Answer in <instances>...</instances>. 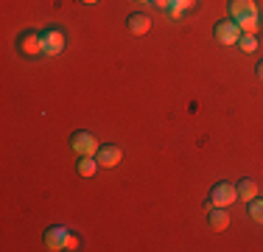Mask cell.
<instances>
[{
	"instance_id": "1",
	"label": "cell",
	"mask_w": 263,
	"mask_h": 252,
	"mask_svg": "<svg viewBox=\"0 0 263 252\" xmlns=\"http://www.w3.org/2000/svg\"><path fill=\"white\" fill-rule=\"evenodd\" d=\"M213 37H216L221 45H238V40H241V28H238V23L233 17H227V20H218L213 25Z\"/></svg>"
},
{
	"instance_id": "2",
	"label": "cell",
	"mask_w": 263,
	"mask_h": 252,
	"mask_svg": "<svg viewBox=\"0 0 263 252\" xmlns=\"http://www.w3.org/2000/svg\"><path fill=\"white\" fill-rule=\"evenodd\" d=\"M70 149L76 151L79 157H96V151H98V140H96V135L92 132H87V129H79V132H73V137H70Z\"/></svg>"
},
{
	"instance_id": "3",
	"label": "cell",
	"mask_w": 263,
	"mask_h": 252,
	"mask_svg": "<svg viewBox=\"0 0 263 252\" xmlns=\"http://www.w3.org/2000/svg\"><path fill=\"white\" fill-rule=\"evenodd\" d=\"M17 50L26 56H40L45 53V42H42V31H23L17 37Z\"/></svg>"
},
{
	"instance_id": "4",
	"label": "cell",
	"mask_w": 263,
	"mask_h": 252,
	"mask_svg": "<svg viewBox=\"0 0 263 252\" xmlns=\"http://www.w3.org/2000/svg\"><path fill=\"white\" fill-rule=\"evenodd\" d=\"M235 199H238V191L230 182H216V185L210 188V205L213 207H230Z\"/></svg>"
},
{
	"instance_id": "5",
	"label": "cell",
	"mask_w": 263,
	"mask_h": 252,
	"mask_svg": "<svg viewBox=\"0 0 263 252\" xmlns=\"http://www.w3.org/2000/svg\"><path fill=\"white\" fill-rule=\"evenodd\" d=\"M227 9H230V17H233L235 23L249 20V17H260V11H258V0H230Z\"/></svg>"
},
{
	"instance_id": "6",
	"label": "cell",
	"mask_w": 263,
	"mask_h": 252,
	"mask_svg": "<svg viewBox=\"0 0 263 252\" xmlns=\"http://www.w3.org/2000/svg\"><path fill=\"white\" fill-rule=\"evenodd\" d=\"M67 241H70V230H67L65 224H53L45 230V247L51 252L67 249Z\"/></svg>"
},
{
	"instance_id": "7",
	"label": "cell",
	"mask_w": 263,
	"mask_h": 252,
	"mask_svg": "<svg viewBox=\"0 0 263 252\" xmlns=\"http://www.w3.org/2000/svg\"><path fill=\"white\" fill-rule=\"evenodd\" d=\"M42 42H45V56H59L65 50V31L62 28H45L42 31Z\"/></svg>"
},
{
	"instance_id": "8",
	"label": "cell",
	"mask_w": 263,
	"mask_h": 252,
	"mask_svg": "<svg viewBox=\"0 0 263 252\" xmlns=\"http://www.w3.org/2000/svg\"><path fill=\"white\" fill-rule=\"evenodd\" d=\"M96 160H98V166H101V168H115L118 163L123 160V151L118 146H112V143H106V146H98Z\"/></svg>"
},
{
	"instance_id": "9",
	"label": "cell",
	"mask_w": 263,
	"mask_h": 252,
	"mask_svg": "<svg viewBox=\"0 0 263 252\" xmlns=\"http://www.w3.org/2000/svg\"><path fill=\"white\" fill-rule=\"evenodd\" d=\"M126 28H129V34L143 37V34H148V31H152V17L143 14V11H135V14L126 17Z\"/></svg>"
},
{
	"instance_id": "10",
	"label": "cell",
	"mask_w": 263,
	"mask_h": 252,
	"mask_svg": "<svg viewBox=\"0 0 263 252\" xmlns=\"http://www.w3.org/2000/svg\"><path fill=\"white\" fill-rule=\"evenodd\" d=\"M208 227H210V230H216V232L227 230V227H230V213H227V207H213L210 216H208Z\"/></svg>"
},
{
	"instance_id": "11",
	"label": "cell",
	"mask_w": 263,
	"mask_h": 252,
	"mask_svg": "<svg viewBox=\"0 0 263 252\" xmlns=\"http://www.w3.org/2000/svg\"><path fill=\"white\" fill-rule=\"evenodd\" d=\"M98 160L96 157H79V166H76V171H79V176H84V179H90V176H96V171H98Z\"/></svg>"
},
{
	"instance_id": "12",
	"label": "cell",
	"mask_w": 263,
	"mask_h": 252,
	"mask_svg": "<svg viewBox=\"0 0 263 252\" xmlns=\"http://www.w3.org/2000/svg\"><path fill=\"white\" fill-rule=\"evenodd\" d=\"M235 191H238V199H241V202H249V199L258 196V182H255V179H241L235 185Z\"/></svg>"
},
{
	"instance_id": "13",
	"label": "cell",
	"mask_w": 263,
	"mask_h": 252,
	"mask_svg": "<svg viewBox=\"0 0 263 252\" xmlns=\"http://www.w3.org/2000/svg\"><path fill=\"white\" fill-rule=\"evenodd\" d=\"M249 219H252L255 224H263V196L249 199Z\"/></svg>"
},
{
	"instance_id": "14",
	"label": "cell",
	"mask_w": 263,
	"mask_h": 252,
	"mask_svg": "<svg viewBox=\"0 0 263 252\" xmlns=\"http://www.w3.org/2000/svg\"><path fill=\"white\" fill-rule=\"evenodd\" d=\"M238 45H241L243 53H255V48H258V40H255V34H241Z\"/></svg>"
},
{
	"instance_id": "15",
	"label": "cell",
	"mask_w": 263,
	"mask_h": 252,
	"mask_svg": "<svg viewBox=\"0 0 263 252\" xmlns=\"http://www.w3.org/2000/svg\"><path fill=\"white\" fill-rule=\"evenodd\" d=\"M193 6V0H168V11H171L174 17H179L185 9H191Z\"/></svg>"
},
{
	"instance_id": "16",
	"label": "cell",
	"mask_w": 263,
	"mask_h": 252,
	"mask_svg": "<svg viewBox=\"0 0 263 252\" xmlns=\"http://www.w3.org/2000/svg\"><path fill=\"white\" fill-rule=\"evenodd\" d=\"M255 73H258V79H260V81H263V59H260V62H258V67H255Z\"/></svg>"
},
{
	"instance_id": "17",
	"label": "cell",
	"mask_w": 263,
	"mask_h": 252,
	"mask_svg": "<svg viewBox=\"0 0 263 252\" xmlns=\"http://www.w3.org/2000/svg\"><path fill=\"white\" fill-rule=\"evenodd\" d=\"M79 3H84V6H92V3H98V0H79Z\"/></svg>"
},
{
	"instance_id": "18",
	"label": "cell",
	"mask_w": 263,
	"mask_h": 252,
	"mask_svg": "<svg viewBox=\"0 0 263 252\" xmlns=\"http://www.w3.org/2000/svg\"><path fill=\"white\" fill-rule=\"evenodd\" d=\"M137 3H154V0H137Z\"/></svg>"
}]
</instances>
